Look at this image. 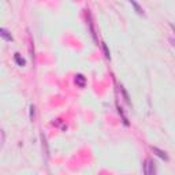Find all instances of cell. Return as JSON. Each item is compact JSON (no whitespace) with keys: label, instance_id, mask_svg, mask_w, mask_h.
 Masks as SVG:
<instances>
[{"label":"cell","instance_id":"obj_1","mask_svg":"<svg viewBox=\"0 0 175 175\" xmlns=\"http://www.w3.org/2000/svg\"><path fill=\"white\" fill-rule=\"evenodd\" d=\"M156 170H155V161L153 160H150V159H146V161H145V170H144V172L145 174H153Z\"/></svg>","mask_w":175,"mask_h":175},{"label":"cell","instance_id":"obj_2","mask_svg":"<svg viewBox=\"0 0 175 175\" xmlns=\"http://www.w3.org/2000/svg\"><path fill=\"white\" fill-rule=\"evenodd\" d=\"M74 81H75L77 86H79V88H85V85H86V78H85L82 74H77Z\"/></svg>","mask_w":175,"mask_h":175},{"label":"cell","instance_id":"obj_3","mask_svg":"<svg viewBox=\"0 0 175 175\" xmlns=\"http://www.w3.org/2000/svg\"><path fill=\"white\" fill-rule=\"evenodd\" d=\"M129 3H130V4L134 7V10H136V12L138 14V15H142V16L145 15V12H144V10H142V7L136 2V0H129Z\"/></svg>","mask_w":175,"mask_h":175},{"label":"cell","instance_id":"obj_4","mask_svg":"<svg viewBox=\"0 0 175 175\" xmlns=\"http://www.w3.org/2000/svg\"><path fill=\"white\" fill-rule=\"evenodd\" d=\"M152 150H153V152H155L160 159H163V160H166V161L168 160V155H167V153L164 152V150L159 149V148H156V146H152Z\"/></svg>","mask_w":175,"mask_h":175},{"label":"cell","instance_id":"obj_5","mask_svg":"<svg viewBox=\"0 0 175 175\" xmlns=\"http://www.w3.org/2000/svg\"><path fill=\"white\" fill-rule=\"evenodd\" d=\"M0 36H2L5 41H12V36H11V33L8 32L7 29H4V27H3V29H0Z\"/></svg>","mask_w":175,"mask_h":175},{"label":"cell","instance_id":"obj_6","mask_svg":"<svg viewBox=\"0 0 175 175\" xmlns=\"http://www.w3.org/2000/svg\"><path fill=\"white\" fill-rule=\"evenodd\" d=\"M14 60H15V63H16L18 66H25V64H26L25 59L21 56V53H18V52H16V53L14 55Z\"/></svg>","mask_w":175,"mask_h":175},{"label":"cell","instance_id":"obj_7","mask_svg":"<svg viewBox=\"0 0 175 175\" xmlns=\"http://www.w3.org/2000/svg\"><path fill=\"white\" fill-rule=\"evenodd\" d=\"M103 51H104V56H105V59H109V51H108V46H107L105 43H103Z\"/></svg>","mask_w":175,"mask_h":175},{"label":"cell","instance_id":"obj_8","mask_svg":"<svg viewBox=\"0 0 175 175\" xmlns=\"http://www.w3.org/2000/svg\"><path fill=\"white\" fill-rule=\"evenodd\" d=\"M120 92H122V93H123V96H125V100H126V103H127V104H129V103H130V101H129V96H127V93H126V92H125V89H123V88H122V86H120Z\"/></svg>","mask_w":175,"mask_h":175},{"label":"cell","instance_id":"obj_9","mask_svg":"<svg viewBox=\"0 0 175 175\" xmlns=\"http://www.w3.org/2000/svg\"><path fill=\"white\" fill-rule=\"evenodd\" d=\"M30 119L34 120V105L30 107Z\"/></svg>","mask_w":175,"mask_h":175},{"label":"cell","instance_id":"obj_10","mask_svg":"<svg viewBox=\"0 0 175 175\" xmlns=\"http://www.w3.org/2000/svg\"><path fill=\"white\" fill-rule=\"evenodd\" d=\"M172 43H174V45H175V40H172Z\"/></svg>","mask_w":175,"mask_h":175}]
</instances>
